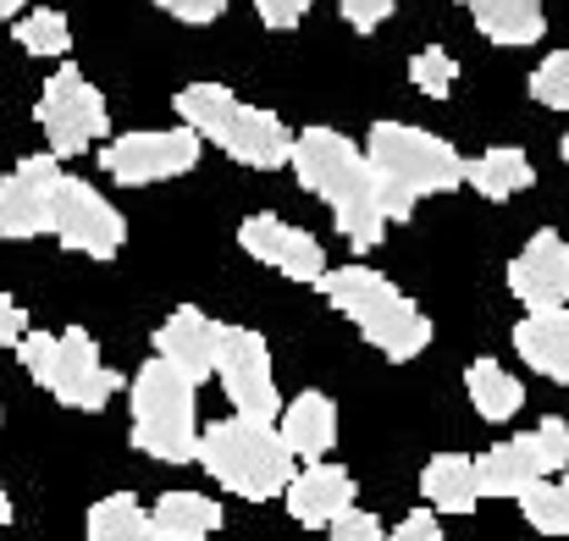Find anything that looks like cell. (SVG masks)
I'll return each instance as SVG.
<instances>
[{
  "label": "cell",
  "mask_w": 569,
  "mask_h": 541,
  "mask_svg": "<svg viewBox=\"0 0 569 541\" xmlns=\"http://www.w3.org/2000/svg\"><path fill=\"white\" fill-rule=\"evenodd\" d=\"M293 178L305 193L327 199L338 232L349 238V249H377L387 238V216H381V193H377V172L366 167L360 144L343 139L338 128H305L293 133V156H288Z\"/></svg>",
  "instance_id": "obj_1"
},
{
  "label": "cell",
  "mask_w": 569,
  "mask_h": 541,
  "mask_svg": "<svg viewBox=\"0 0 569 541\" xmlns=\"http://www.w3.org/2000/svg\"><path fill=\"white\" fill-rule=\"evenodd\" d=\"M360 156L377 172L387 227L392 221H409L415 216V199L465 188V156L442 133H426V128H409V122H377L366 133V150Z\"/></svg>",
  "instance_id": "obj_2"
},
{
  "label": "cell",
  "mask_w": 569,
  "mask_h": 541,
  "mask_svg": "<svg viewBox=\"0 0 569 541\" xmlns=\"http://www.w3.org/2000/svg\"><path fill=\"white\" fill-rule=\"evenodd\" d=\"M178 128H189L199 144H216L249 172H282L293 156V133L277 111L243 106L227 83H189L172 94Z\"/></svg>",
  "instance_id": "obj_3"
},
{
  "label": "cell",
  "mask_w": 569,
  "mask_h": 541,
  "mask_svg": "<svg viewBox=\"0 0 569 541\" xmlns=\"http://www.w3.org/2000/svg\"><path fill=\"white\" fill-rule=\"evenodd\" d=\"M316 288H321V293L332 299V310L349 315L355 332H360L371 349H381L392 364H409L415 354H426V343H431L426 310H420L403 288H392L381 271H371V266H338V271H327Z\"/></svg>",
  "instance_id": "obj_4"
},
{
  "label": "cell",
  "mask_w": 569,
  "mask_h": 541,
  "mask_svg": "<svg viewBox=\"0 0 569 541\" xmlns=\"http://www.w3.org/2000/svg\"><path fill=\"white\" fill-rule=\"evenodd\" d=\"M193 459H199L227 492H238V498H249V503H266V498L288 492V481H293V453L282 448L277 425L238 420V414L204 425Z\"/></svg>",
  "instance_id": "obj_5"
},
{
  "label": "cell",
  "mask_w": 569,
  "mask_h": 541,
  "mask_svg": "<svg viewBox=\"0 0 569 541\" xmlns=\"http://www.w3.org/2000/svg\"><path fill=\"white\" fill-rule=\"evenodd\" d=\"M17 360L67 409L94 414V409H106L117 398V370H106L100 343L83 327H72V332H22L17 338Z\"/></svg>",
  "instance_id": "obj_6"
},
{
  "label": "cell",
  "mask_w": 569,
  "mask_h": 541,
  "mask_svg": "<svg viewBox=\"0 0 569 541\" xmlns=\"http://www.w3.org/2000/svg\"><path fill=\"white\" fill-rule=\"evenodd\" d=\"M133 448L161 464H193V453H199L193 381H183L161 360H150L133 375Z\"/></svg>",
  "instance_id": "obj_7"
},
{
  "label": "cell",
  "mask_w": 569,
  "mask_h": 541,
  "mask_svg": "<svg viewBox=\"0 0 569 541\" xmlns=\"http://www.w3.org/2000/svg\"><path fill=\"white\" fill-rule=\"evenodd\" d=\"M39 133H44V156L67 161V156H83L89 144H100L111 133V111H106V94L78 72V67H56L39 89Z\"/></svg>",
  "instance_id": "obj_8"
},
{
  "label": "cell",
  "mask_w": 569,
  "mask_h": 541,
  "mask_svg": "<svg viewBox=\"0 0 569 541\" xmlns=\"http://www.w3.org/2000/svg\"><path fill=\"white\" fill-rule=\"evenodd\" d=\"M569 470V420H542L526 437H509L476 459V492L481 498H520L537 481H553Z\"/></svg>",
  "instance_id": "obj_9"
},
{
  "label": "cell",
  "mask_w": 569,
  "mask_h": 541,
  "mask_svg": "<svg viewBox=\"0 0 569 541\" xmlns=\"http://www.w3.org/2000/svg\"><path fill=\"white\" fill-rule=\"evenodd\" d=\"M199 139L189 128H139V133H117L100 144V172L122 188H150V182L189 178L199 167Z\"/></svg>",
  "instance_id": "obj_10"
},
{
  "label": "cell",
  "mask_w": 569,
  "mask_h": 541,
  "mask_svg": "<svg viewBox=\"0 0 569 541\" xmlns=\"http://www.w3.org/2000/svg\"><path fill=\"white\" fill-rule=\"evenodd\" d=\"M210 375L221 381V392L238 409V420L271 425L282 414V392H277V375H271V349H266V338L254 327H221Z\"/></svg>",
  "instance_id": "obj_11"
},
{
  "label": "cell",
  "mask_w": 569,
  "mask_h": 541,
  "mask_svg": "<svg viewBox=\"0 0 569 541\" xmlns=\"http://www.w3.org/2000/svg\"><path fill=\"white\" fill-rule=\"evenodd\" d=\"M50 232L61 238V249L72 254H89V260H117L122 243H128V221L122 210L83 178H67L56 188V204H50Z\"/></svg>",
  "instance_id": "obj_12"
},
{
  "label": "cell",
  "mask_w": 569,
  "mask_h": 541,
  "mask_svg": "<svg viewBox=\"0 0 569 541\" xmlns=\"http://www.w3.org/2000/svg\"><path fill=\"white\" fill-rule=\"evenodd\" d=\"M238 243H243L249 260L271 266V271L288 277V282H321V277H327V254H321V243H316L305 227H293V221L271 216V210L243 216V221H238Z\"/></svg>",
  "instance_id": "obj_13"
},
{
  "label": "cell",
  "mask_w": 569,
  "mask_h": 541,
  "mask_svg": "<svg viewBox=\"0 0 569 541\" xmlns=\"http://www.w3.org/2000/svg\"><path fill=\"white\" fill-rule=\"evenodd\" d=\"M61 188L56 156H28L0 178V238H39L50 232V204Z\"/></svg>",
  "instance_id": "obj_14"
},
{
  "label": "cell",
  "mask_w": 569,
  "mask_h": 541,
  "mask_svg": "<svg viewBox=\"0 0 569 541\" xmlns=\"http://www.w3.org/2000/svg\"><path fill=\"white\" fill-rule=\"evenodd\" d=\"M509 293L542 315V310H569V238L542 227L515 260H509Z\"/></svg>",
  "instance_id": "obj_15"
},
{
  "label": "cell",
  "mask_w": 569,
  "mask_h": 541,
  "mask_svg": "<svg viewBox=\"0 0 569 541\" xmlns=\"http://www.w3.org/2000/svg\"><path fill=\"white\" fill-rule=\"evenodd\" d=\"M216 343H221V321H210L204 310H172L167 321H161V332H156V360L172 364L183 381H204L210 370H216Z\"/></svg>",
  "instance_id": "obj_16"
},
{
  "label": "cell",
  "mask_w": 569,
  "mask_h": 541,
  "mask_svg": "<svg viewBox=\"0 0 569 541\" xmlns=\"http://www.w3.org/2000/svg\"><path fill=\"white\" fill-rule=\"evenodd\" d=\"M288 514L299 520V525H310V531H321V525H332V520H343L349 509H355V475L343 470V464H305L293 481H288Z\"/></svg>",
  "instance_id": "obj_17"
},
{
  "label": "cell",
  "mask_w": 569,
  "mask_h": 541,
  "mask_svg": "<svg viewBox=\"0 0 569 541\" xmlns=\"http://www.w3.org/2000/svg\"><path fill=\"white\" fill-rule=\"evenodd\" d=\"M277 437H282V448H288L293 459L321 464V459L332 453V442H338V409H332V398L310 387V392H299L293 403H282Z\"/></svg>",
  "instance_id": "obj_18"
},
{
  "label": "cell",
  "mask_w": 569,
  "mask_h": 541,
  "mask_svg": "<svg viewBox=\"0 0 569 541\" xmlns=\"http://www.w3.org/2000/svg\"><path fill=\"white\" fill-rule=\"evenodd\" d=\"M515 349L531 370H542L548 381L569 387V310H542V315H526L515 327Z\"/></svg>",
  "instance_id": "obj_19"
},
{
  "label": "cell",
  "mask_w": 569,
  "mask_h": 541,
  "mask_svg": "<svg viewBox=\"0 0 569 541\" xmlns=\"http://www.w3.org/2000/svg\"><path fill=\"white\" fill-rule=\"evenodd\" d=\"M459 6L476 17V28H481L492 44H509V50L537 44V39L548 33L542 0H459Z\"/></svg>",
  "instance_id": "obj_20"
},
{
  "label": "cell",
  "mask_w": 569,
  "mask_h": 541,
  "mask_svg": "<svg viewBox=\"0 0 569 541\" xmlns=\"http://www.w3.org/2000/svg\"><path fill=\"white\" fill-rule=\"evenodd\" d=\"M221 531V503L204 492H167L150 509V537L161 541H210Z\"/></svg>",
  "instance_id": "obj_21"
},
{
  "label": "cell",
  "mask_w": 569,
  "mask_h": 541,
  "mask_svg": "<svg viewBox=\"0 0 569 541\" xmlns=\"http://www.w3.org/2000/svg\"><path fill=\"white\" fill-rule=\"evenodd\" d=\"M420 492H426L431 514H470L481 503V492H476V459L470 453H437L420 470Z\"/></svg>",
  "instance_id": "obj_22"
},
{
  "label": "cell",
  "mask_w": 569,
  "mask_h": 541,
  "mask_svg": "<svg viewBox=\"0 0 569 541\" xmlns=\"http://www.w3.org/2000/svg\"><path fill=\"white\" fill-rule=\"evenodd\" d=\"M465 182H470L481 199L503 204V199H515V193H526V188L537 182V167H531V156H526V150L498 144V150H487V156L465 161Z\"/></svg>",
  "instance_id": "obj_23"
},
{
  "label": "cell",
  "mask_w": 569,
  "mask_h": 541,
  "mask_svg": "<svg viewBox=\"0 0 569 541\" xmlns=\"http://www.w3.org/2000/svg\"><path fill=\"white\" fill-rule=\"evenodd\" d=\"M465 387H470V403H476V414L481 420H515L520 414V403H526V387L503 370L498 360H476L465 370Z\"/></svg>",
  "instance_id": "obj_24"
},
{
  "label": "cell",
  "mask_w": 569,
  "mask_h": 541,
  "mask_svg": "<svg viewBox=\"0 0 569 541\" xmlns=\"http://www.w3.org/2000/svg\"><path fill=\"white\" fill-rule=\"evenodd\" d=\"M150 537V509L133 492L100 498L89 509V541H144Z\"/></svg>",
  "instance_id": "obj_25"
},
{
  "label": "cell",
  "mask_w": 569,
  "mask_h": 541,
  "mask_svg": "<svg viewBox=\"0 0 569 541\" xmlns=\"http://www.w3.org/2000/svg\"><path fill=\"white\" fill-rule=\"evenodd\" d=\"M520 514L531 531L542 537H569V470L553 475V481H537L520 492Z\"/></svg>",
  "instance_id": "obj_26"
},
{
  "label": "cell",
  "mask_w": 569,
  "mask_h": 541,
  "mask_svg": "<svg viewBox=\"0 0 569 541\" xmlns=\"http://www.w3.org/2000/svg\"><path fill=\"white\" fill-rule=\"evenodd\" d=\"M17 44L28 50V56H44V61H61L67 50H72V22L56 11V6H39V11H28V17H17Z\"/></svg>",
  "instance_id": "obj_27"
},
{
  "label": "cell",
  "mask_w": 569,
  "mask_h": 541,
  "mask_svg": "<svg viewBox=\"0 0 569 541\" xmlns=\"http://www.w3.org/2000/svg\"><path fill=\"white\" fill-rule=\"evenodd\" d=\"M409 83L426 94V100H448L453 83H459V61L442 50V44H426L409 56Z\"/></svg>",
  "instance_id": "obj_28"
},
{
  "label": "cell",
  "mask_w": 569,
  "mask_h": 541,
  "mask_svg": "<svg viewBox=\"0 0 569 541\" xmlns=\"http://www.w3.org/2000/svg\"><path fill=\"white\" fill-rule=\"evenodd\" d=\"M531 100L548 111H569V50H553L542 67H531Z\"/></svg>",
  "instance_id": "obj_29"
},
{
  "label": "cell",
  "mask_w": 569,
  "mask_h": 541,
  "mask_svg": "<svg viewBox=\"0 0 569 541\" xmlns=\"http://www.w3.org/2000/svg\"><path fill=\"white\" fill-rule=\"evenodd\" d=\"M150 6H161L167 17H178L189 28H210V22L227 17V0H150Z\"/></svg>",
  "instance_id": "obj_30"
},
{
  "label": "cell",
  "mask_w": 569,
  "mask_h": 541,
  "mask_svg": "<svg viewBox=\"0 0 569 541\" xmlns=\"http://www.w3.org/2000/svg\"><path fill=\"white\" fill-rule=\"evenodd\" d=\"M310 6H316V0H254V11H260V22H266L271 33L299 28V22L310 17Z\"/></svg>",
  "instance_id": "obj_31"
},
{
  "label": "cell",
  "mask_w": 569,
  "mask_h": 541,
  "mask_svg": "<svg viewBox=\"0 0 569 541\" xmlns=\"http://www.w3.org/2000/svg\"><path fill=\"white\" fill-rule=\"evenodd\" d=\"M392 6H398V0H338V11H343V22H349L355 33H377L381 22L392 17Z\"/></svg>",
  "instance_id": "obj_32"
},
{
  "label": "cell",
  "mask_w": 569,
  "mask_h": 541,
  "mask_svg": "<svg viewBox=\"0 0 569 541\" xmlns=\"http://www.w3.org/2000/svg\"><path fill=\"white\" fill-rule=\"evenodd\" d=\"M327 531H332V541H381L377 514H366V509H349V514H343V520H332Z\"/></svg>",
  "instance_id": "obj_33"
},
{
  "label": "cell",
  "mask_w": 569,
  "mask_h": 541,
  "mask_svg": "<svg viewBox=\"0 0 569 541\" xmlns=\"http://www.w3.org/2000/svg\"><path fill=\"white\" fill-rule=\"evenodd\" d=\"M381 541H442V525H437V514H431V509H415L392 537H381Z\"/></svg>",
  "instance_id": "obj_34"
},
{
  "label": "cell",
  "mask_w": 569,
  "mask_h": 541,
  "mask_svg": "<svg viewBox=\"0 0 569 541\" xmlns=\"http://www.w3.org/2000/svg\"><path fill=\"white\" fill-rule=\"evenodd\" d=\"M28 332V315H22V304L11 299V293H0V349L11 343L17 349V338Z\"/></svg>",
  "instance_id": "obj_35"
},
{
  "label": "cell",
  "mask_w": 569,
  "mask_h": 541,
  "mask_svg": "<svg viewBox=\"0 0 569 541\" xmlns=\"http://www.w3.org/2000/svg\"><path fill=\"white\" fill-rule=\"evenodd\" d=\"M22 6H28V0H0V22H11V17H22Z\"/></svg>",
  "instance_id": "obj_36"
},
{
  "label": "cell",
  "mask_w": 569,
  "mask_h": 541,
  "mask_svg": "<svg viewBox=\"0 0 569 541\" xmlns=\"http://www.w3.org/2000/svg\"><path fill=\"white\" fill-rule=\"evenodd\" d=\"M0 525H11V498H6V487H0Z\"/></svg>",
  "instance_id": "obj_37"
},
{
  "label": "cell",
  "mask_w": 569,
  "mask_h": 541,
  "mask_svg": "<svg viewBox=\"0 0 569 541\" xmlns=\"http://www.w3.org/2000/svg\"><path fill=\"white\" fill-rule=\"evenodd\" d=\"M559 150H565V161H569V133H565V144H559Z\"/></svg>",
  "instance_id": "obj_38"
},
{
  "label": "cell",
  "mask_w": 569,
  "mask_h": 541,
  "mask_svg": "<svg viewBox=\"0 0 569 541\" xmlns=\"http://www.w3.org/2000/svg\"><path fill=\"white\" fill-rule=\"evenodd\" d=\"M144 541H161V537H144Z\"/></svg>",
  "instance_id": "obj_39"
}]
</instances>
